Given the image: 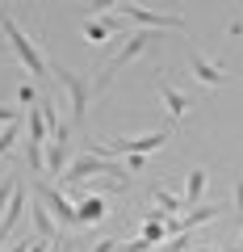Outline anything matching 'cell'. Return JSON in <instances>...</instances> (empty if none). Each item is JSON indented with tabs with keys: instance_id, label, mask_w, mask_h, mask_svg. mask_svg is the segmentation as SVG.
Segmentation results:
<instances>
[{
	"instance_id": "obj_5",
	"label": "cell",
	"mask_w": 243,
	"mask_h": 252,
	"mask_svg": "<svg viewBox=\"0 0 243 252\" xmlns=\"http://www.w3.org/2000/svg\"><path fill=\"white\" fill-rule=\"evenodd\" d=\"M34 193H38V202H42L46 210H51V219L59 223V231H76L80 227V219H76V202H67V193L63 189H54V185H46V181H38L34 185Z\"/></svg>"
},
{
	"instance_id": "obj_14",
	"label": "cell",
	"mask_w": 243,
	"mask_h": 252,
	"mask_svg": "<svg viewBox=\"0 0 243 252\" xmlns=\"http://www.w3.org/2000/svg\"><path fill=\"white\" fill-rule=\"evenodd\" d=\"M151 202L160 206L163 219H176V210H185V198H176V193H168V189H151Z\"/></svg>"
},
{
	"instance_id": "obj_9",
	"label": "cell",
	"mask_w": 243,
	"mask_h": 252,
	"mask_svg": "<svg viewBox=\"0 0 243 252\" xmlns=\"http://www.w3.org/2000/svg\"><path fill=\"white\" fill-rule=\"evenodd\" d=\"M117 30H122V17H113V13H101V17L84 21V38H88V42H105V38L117 34Z\"/></svg>"
},
{
	"instance_id": "obj_6",
	"label": "cell",
	"mask_w": 243,
	"mask_h": 252,
	"mask_svg": "<svg viewBox=\"0 0 243 252\" xmlns=\"http://www.w3.org/2000/svg\"><path fill=\"white\" fill-rule=\"evenodd\" d=\"M117 9H122V17L138 21L143 30H185V17H176V13H151L143 4H117Z\"/></svg>"
},
{
	"instance_id": "obj_23",
	"label": "cell",
	"mask_w": 243,
	"mask_h": 252,
	"mask_svg": "<svg viewBox=\"0 0 243 252\" xmlns=\"http://www.w3.org/2000/svg\"><path fill=\"white\" fill-rule=\"evenodd\" d=\"M143 160H147V156H126V168L138 172V168H143Z\"/></svg>"
},
{
	"instance_id": "obj_17",
	"label": "cell",
	"mask_w": 243,
	"mask_h": 252,
	"mask_svg": "<svg viewBox=\"0 0 243 252\" xmlns=\"http://www.w3.org/2000/svg\"><path fill=\"white\" fill-rule=\"evenodd\" d=\"M163 235H168V231H163V219H147V223H143V240L163 244Z\"/></svg>"
},
{
	"instance_id": "obj_4",
	"label": "cell",
	"mask_w": 243,
	"mask_h": 252,
	"mask_svg": "<svg viewBox=\"0 0 243 252\" xmlns=\"http://www.w3.org/2000/svg\"><path fill=\"white\" fill-rule=\"evenodd\" d=\"M51 76H59L63 80V89H67V97H72V126H80L84 118H88V101H92V84L84 80L80 72H72L67 63H59V59H51Z\"/></svg>"
},
{
	"instance_id": "obj_1",
	"label": "cell",
	"mask_w": 243,
	"mask_h": 252,
	"mask_svg": "<svg viewBox=\"0 0 243 252\" xmlns=\"http://www.w3.org/2000/svg\"><path fill=\"white\" fill-rule=\"evenodd\" d=\"M0 30H4V38H9L13 55L21 59V67H26L29 76H46V72H51V63L42 59V51H38V46L29 42V34H26V30H21L17 21H13L9 13H4V9H0Z\"/></svg>"
},
{
	"instance_id": "obj_18",
	"label": "cell",
	"mask_w": 243,
	"mask_h": 252,
	"mask_svg": "<svg viewBox=\"0 0 243 252\" xmlns=\"http://www.w3.org/2000/svg\"><path fill=\"white\" fill-rule=\"evenodd\" d=\"M189 244H193L189 235H172L168 244H160V252H185V248H189Z\"/></svg>"
},
{
	"instance_id": "obj_3",
	"label": "cell",
	"mask_w": 243,
	"mask_h": 252,
	"mask_svg": "<svg viewBox=\"0 0 243 252\" xmlns=\"http://www.w3.org/2000/svg\"><path fill=\"white\" fill-rule=\"evenodd\" d=\"M151 42H160V34H155V30H138V34H130V38H126V46H122V51H117L113 59L105 63V67H101V76H97V89H109V84H113V76L122 72L126 63H135V59H138V55H143ZM97 89H92V93H97Z\"/></svg>"
},
{
	"instance_id": "obj_12",
	"label": "cell",
	"mask_w": 243,
	"mask_h": 252,
	"mask_svg": "<svg viewBox=\"0 0 243 252\" xmlns=\"http://www.w3.org/2000/svg\"><path fill=\"white\" fill-rule=\"evenodd\" d=\"M76 219H80V223H101V219H105V202L92 198V193H84V198L76 202Z\"/></svg>"
},
{
	"instance_id": "obj_10",
	"label": "cell",
	"mask_w": 243,
	"mask_h": 252,
	"mask_svg": "<svg viewBox=\"0 0 243 252\" xmlns=\"http://www.w3.org/2000/svg\"><path fill=\"white\" fill-rule=\"evenodd\" d=\"M29 219H34V231H38V240H63V235H59V223L51 219V210H46L38 198L29 202Z\"/></svg>"
},
{
	"instance_id": "obj_16",
	"label": "cell",
	"mask_w": 243,
	"mask_h": 252,
	"mask_svg": "<svg viewBox=\"0 0 243 252\" xmlns=\"http://www.w3.org/2000/svg\"><path fill=\"white\" fill-rule=\"evenodd\" d=\"M17 135H21V122H9L4 130H0V156H9V152H13V143H17Z\"/></svg>"
},
{
	"instance_id": "obj_19",
	"label": "cell",
	"mask_w": 243,
	"mask_h": 252,
	"mask_svg": "<svg viewBox=\"0 0 243 252\" xmlns=\"http://www.w3.org/2000/svg\"><path fill=\"white\" fill-rule=\"evenodd\" d=\"M17 97H21V105H34V101H38V93H34V84H21V93H17Z\"/></svg>"
},
{
	"instance_id": "obj_24",
	"label": "cell",
	"mask_w": 243,
	"mask_h": 252,
	"mask_svg": "<svg viewBox=\"0 0 243 252\" xmlns=\"http://www.w3.org/2000/svg\"><path fill=\"white\" fill-rule=\"evenodd\" d=\"M197 252H239V248H197Z\"/></svg>"
},
{
	"instance_id": "obj_11",
	"label": "cell",
	"mask_w": 243,
	"mask_h": 252,
	"mask_svg": "<svg viewBox=\"0 0 243 252\" xmlns=\"http://www.w3.org/2000/svg\"><path fill=\"white\" fill-rule=\"evenodd\" d=\"M155 89H160V101H163V109H168V114L172 118H185V114H189V97H185V93H180V89H172V84L168 80H160V84H155Z\"/></svg>"
},
{
	"instance_id": "obj_13",
	"label": "cell",
	"mask_w": 243,
	"mask_h": 252,
	"mask_svg": "<svg viewBox=\"0 0 243 252\" xmlns=\"http://www.w3.org/2000/svg\"><path fill=\"white\" fill-rule=\"evenodd\" d=\"M206 181H210V172H206V168H193V172H189V185H185V206H201Z\"/></svg>"
},
{
	"instance_id": "obj_2",
	"label": "cell",
	"mask_w": 243,
	"mask_h": 252,
	"mask_svg": "<svg viewBox=\"0 0 243 252\" xmlns=\"http://www.w3.org/2000/svg\"><path fill=\"white\" fill-rule=\"evenodd\" d=\"M92 177H109V181H126L122 177V160H105V156H76V160H67V172L63 181H72V185H88Z\"/></svg>"
},
{
	"instance_id": "obj_22",
	"label": "cell",
	"mask_w": 243,
	"mask_h": 252,
	"mask_svg": "<svg viewBox=\"0 0 243 252\" xmlns=\"http://www.w3.org/2000/svg\"><path fill=\"white\" fill-rule=\"evenodd\" d=\"M26 252H51V240H29Z\"/></svg>"
},
{
	"instance_id": "obj_25",
	"label": "cell",
	"mask_w": 243,
	"mask_h": 252,
	"mask_svg": "<svg viewBox=\"0 0 243 252\" xmlns=\"http://www.w3.org/2000/svg\"><path fill=\"white\" fill-rule=\"evenodd\" d=\"M235 248H239V252H243V235H239V244H235Z\"/></svg>"
},
{
	"instance_id": "obj_15",
	"label": "cell",
	"mask_w": 243,
	"mask_h": 252,
	"mask_svg": "<svg viewBox=\"0 0 243 252\" xmlns=\"http://www.w3.org/2000/svg\"><path fill=\"white\" fill-rule=\"evenodd\" d=\"M17 177H21V172H13V177H4V181H0V219H4V210H9V202H13V189H17Z\"/></svg>"
},
{
	"instance_id": "obj_20",
	"label": "cell",
	"mask_w": 243,
	"mask_h": 252,
	"mask_svg": "<svg viewBox=\"0 0 243 252\" xmlns=\"http://www.w3.org/2000/svg\"><path fill=\"white\" fill-rule=\"evenodd\" d=\"M0 122H4V126H9V122H21V114H17V109H9V105H0Z\"/></svg>"
},
{
	"instance_id": "obj_8",
	"label": "cell",
	"mask_w": 243,
	"mask_h": 252,
	"mask_svg": "<svg viewBox=\"0 0 243 252\" xmlns=\"http://www.w3.org/2000/svg\"><path fill=\"white\" fill-rule=\"evenodd\" d=\"M189 72L197 76L206 89H218V84L226 80V72H222V63H214V59H206L201 51H189Z\"/></svg>"
},
{
	"instance_id": "obj_7",
	"label": "cell",
	"mask_w": 243,
	"mask_h": 252,
	"mask_svg": "<svg viewBox=\"0 0 243 252\" xmlns=\"http://www.w3.org/2000/svg\"><path fill=\"white\" fill-rule=\"evenodd\" d=\"M67 139H72V126H67V122L46 139V172H51V177H63V172H67V152H72Z\"/></svg>"
},
{
	"instance_id": "obj_21",
	"label": "cell",
	"mask_w": 243,
	"mask_h": 252,
	"mask_svg": "<svg viewBox=\"0 0 243 252\" xmlns=\"http://www.w3.org/2000/svg\"><path fill=\"white\" fill-rule=\"evenodd\" d=\"M235 215L243 219V181H235Z\"/></svg>"
}]
</instances>
